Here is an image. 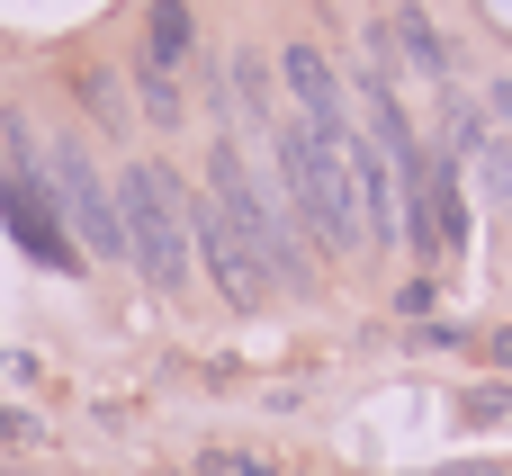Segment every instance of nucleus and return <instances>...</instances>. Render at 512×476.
<instances>
[{
	"mask_svg": "<svg viewBox=\"0 0 512 476\" xmlns=\"http://www.w3.org/2000/svg\"><path fill=\"white\" fill-rule=\"evenodd\" d=\"M261 207H270V189L243 171L234 144H216L207 153V198L189 207V243H198V261H207V279H216L225 306H261L279 288L270 252H261Z\"/></svg>",
	"mask_w": 512,
	"mask_h": 476,
	"instance_id": "f257e3e1",
	"label": "nucleus"
},
{
	"mask_svg": "<svg viewBox=\"0 0 512 476\" xmlns=\"http://www.w3.org/2000/svg\"><path fill=\"white\" fill-rule=\"evenodd\" d=\"M279 180H288V207L306 216V234H315L324 252L369 243V225H360V180H351V126L333 135V126L288 117V126H279Z\"/></svg>",
	"mask_w": 512,
	"mask_h": 476,
	"instance_id": "f03ea898",
	"label": "nucleus"
},
{
	"mask_svg": "<svg viewBox=\"0 0 512 476\" xmlns=\"http://www.w3.org/2000/svg\"><path fill=\"white\" fill-rule=\"evenodd\" d=\"M117 234H126V261H135L162 297L189 288L198 243H189V189H180L171 162H126V171H117Z\"/></svg>",
	"mask_w": 512,
	"mask_h": 476,
	"instance_id": "7ed1b4c3",
	"label": "nucleus"
},
{
	"mask_svg": "<svg viewBox=\"0 0 512 476\" xmlns=\"http://www.w3.org/2000/svg\"><path fill=\"white\" fill-rule=\"evenodd\" d=\"M45 189H54V216H63L90 252L126 261V234H117V189L90 171V153H81V144H54V153H45Z\"/></svg>",
	"mask_w": 512,
	"mask_h": 476,
	"instance_id": "20e7f679",
	"label": "nucleus"
},
{
	"mask_svg": "<svg viewBox=\"0 0 512 476\" xmlns=\"http://www.w3.org/2000/svg\"><path fill=\"white\" fill-rule=\"evenodd\" d=\"M0 225L45 261V270H81L72 261V234H63V216H54V189H45V171H0Z\"/></svg>",
	"mask_w": 512,
	"mask_h": 476,
	"instance_id": "39448f33",
	"label": "nucleus"
},
{
	"mask_svg": "<svg viewBox=\"0 0 512 476\" xmlns=\"http://www.w3.org/2000/svg\"><path fill=\"white\" fill-rule=\"evenodd\" d=\"M279 72H288V90H297V117L306 126H351V108H342V81H333V63L315 54V45H279Z\"/></svg>",
	"mask_w": 512,
	"mask_h": 476,
	"instance_id": "423d86ee",
	"label": "nucleus"
},
{
	"mask_svg": "<svg viewBox=\"0 0 512 476\" xmlns=\"http://www.w3.org/2000/svg\"><path fill=\"white\" fill-rule=\"evenodd\" d=\"M198 54V18H189V0H153L144 9V63L153 72H180Z\"/></svg>",
	"mask_w": 512,
	"mask_h": 476,
	"instance_id": "0eeeda50",
	"label": "nucleus"
},
{
	"mask_svg": "<svg viewBox=\"0 0 512 476\" xmlns=\"http://www.w3.org/2000/svg\"><path fill=\"white\" fill-rule=\"evenodd\" d=\"M396 36H405V45H396V54H405V63H414V72H432V81H441V72H450V45H441V27H432V18H423V9H414V0H405V9H396Z\"/></svg>",
	"mask_w": 512,
	"mask_h": 476,
	"instance_id": "6e6552de",
	"label": "nucleus"
},
{
	"mask_svg": "<svg viewBox=\"0 0 512 476\" xmlns=\"http://www.w3.org/2000/svg\"><path fill=\"white\" fill-rule=\"evenodd\" d=\"M135 99H144V117H153V126H180V81H171V72L135 63Z\"/></svg>",
	"mask_w": 512,
	"mask_h": 476,
	"instance_id": "1a4fd4ad",
	"label": "nucleus"
},
{
	"mask_svg": "<svg viewBox=\"0 0 512 476\" xmlns=\"http://www.w3.org/2000/svg\"><path fill=\"white\" fill-rule=\"evenodd\" d=\"M81 99H90V108H99V126H135V117H126V99H117V81H108V72H90V81H81Z\"/></svg>",
	"mask_w": 512,
	"mask_h": 476,
	"instance_id": "9d476101",
	"label": "nucleus"
},
{
	"mask_svg": "<svg viewBox=\"0 0 512 476\" xmlns=\"http://www.w3.org/2000/svg\"><path fill=\"white\" fill-rule=\"evenodd\" d=\"M198 476H279V468H270V459H252V450H207Z\"/></svg>",
	"mask_w": 512,
	"mask_h": 476,
	"instance_id": "9b49d317",
	"label": "nucleus"
},
{
	"mask_svg": "<svg viewBox=\"0 0 512 476\" xmlns=\"http://www.w3.org/2000/svg\"><path fill=\"white\" fill-rule=\"evenodd\" d=\"M0 476H9V468H0Z\"/></svg>",
	"mask_w": 512,
	"mask_h": 476,
	"instance_id": "f8f14e48",
	"label": "nucleus"
}]
</instances>
